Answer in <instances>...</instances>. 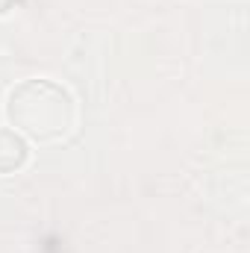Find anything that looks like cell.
<instances>
[{"label": "cell", "mask_w": 250, "mask_h": 253, "mask_svg": "<svg viewBox=\"0 0 250 253\" xmlns=\"http://www.w3.org/2000/svg\"><path fill=\"white\" fill-rule=\"evenodd\" d=\"M0 153H6L9 156V165L12 168H18L21 162H24V156H27V147H24V141L18 138V135H12V132H0Z\"/></svg>", "instance_id": "1"}]
</instances>
